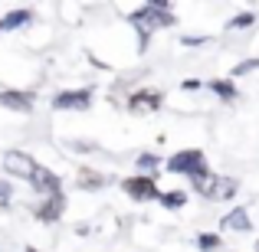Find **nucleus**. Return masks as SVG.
<instances>
[{
    "label": "nucleus",
    "instance_id": "nucleus-1",
    "mask_svg": "<svg viewBox=\"0 0 259 252\" xmlns=\"http://www.w3.org/2000/svg\"><path fill=\"white\" fill-rule=\"evenodd\" d=\"M128 20H132V23H135V30H138V43H141V49L148 46V36H151L154 30H164V26H174V23H177V20H174V13H171V7H167L164 0L145 4L141 10H135Z\"/></svg>",
    "mask_w": 259,
    "mask_h": 252
},
{
    "label": "nucleus",
    "instance_id": "nucleus-2",
    "mask_svg": "<svg viewBox=\"0 0 259 252\" xmlns=\"http://www.w3.org/2000/svg\"><path fill=\"white\" fill-rule=\"evenodd\" d=\"M167 170L171 174H187V177H197L207 170V161H203V151L190 147V151H177L167 158Z\"/></svg>",
    "mask_w": 259,
    "mask_h": 252
},
{
    "label": "nucleus",
    "instance_id": "nucleus-3",
    "mask_svg": "<svg viewBox=\"0 0 259 252\" xmlns=\"http://www.w3.org/2000/svg\"><path fill=\"white\" fill-rule=\"evenodd\" d=\"M121 190H125L132 200H138V203H145V200H158V183H154V177H145V174H138V177H128V180H121Z\"/></svg>",
    "mask_w": 259,
    "mask_h": 252
},
{
    "label": "nucleus",
    "instance_id": "nucleus-4",
    "mask_svg": "<svg viewBox=\"0 0 259 252\" xmlns=\"http://www.w3.org/2000/svg\"><path fill=\"white\" fill-rule=\"evenodd\" d=\"M92 105V88H69V92H59L53 98L56 112H85Z\"/></svg>",
    "mask_w": 259,
    "mask_h": 252
},
{
    "label": "nucleus",
    "instance_id": "nucleus-5",
    "mask_svg": "<svg viewBox=\"0 0 259 252\" xmlns=\"http://www.w3.org/2000/svg\"><path fill=\"white\" fill-rule=\"evenodd\" d=\"M36 161H33V154H23V151H7L4 158V170L10 177H23V180H30L33 174H36Z\"/></svg>",
    "mask_w": 259,
    "mask_h": 252
},
{
    "label": "nucleus",
    "instance_id": "nucleus-6",
    "mask_svg": "<svg viewBox=\"0 0 259 252\" xmlns=\"http://www.w3.org/2000/svg\"><path fill=\"white\" fill-rule=\"evenodd\" d=\"M161 102H164V95L154 92V88H141V92H135L132 98H128V112L132 115H151L161 108Z\"/></svg>",
    "mask_w": 259,
    "mask_h": 252
},
{
    "label": "nucleus",
    "instance_id": "nucleus-7",
    "mask_svg": "<svg viewBox=\"0 0 259 252\" xmlns=\"http://www.w3.org/2000/svg\"><path fill=\"white\" fill-rule=\"evenodd\" d=\"M30 187L36 190V193H43V196H53V193H63V183H59V177L53 174L50 167H36V174L30 177Z\"/></svg>",
    "mask_w": 259,
    "mask_h": 252
},
{
    "label": "nucleus",
    "instance_id": "nucleus-8",
    "mask_svg": "<svg viewBox=\"0 0 259 252\" xmlns=\"http://www.w3.org/2000/svg\"><path fill=\"white\" fill-rule=\"evenodd\" d=\"M63 213H66V193L43 196V203L36 207V220H39V223H56Z\"/></svg>",
    "mask_w": 259,
    "mask_h": 252
},
{
    "label": "nucleus",
    "instance_id": "nucleus-9",
    "mask_svg": "<svg viewBox=\"0 0 259 252\" xmlns=\"http://www.w3.org/2000/svg\"><path fill=\"white\" fill-rule=\"evenodd\" d=\"M0 108L10 112H33V92H20V88H4L0 92Z\"/></svg>",
    "mask_w": 259,
    "mask_h": 252
},
{
    "label": "nucleus",
    "instance_id": "nucleus-10",
    "mask_svg": "<svg viewBox=\"0 0 259 252\" xmlns=\"http://www.w3.org/2000/svg\"><path fill=\"white\" fill-rule=\"evenodd\" d=\"M220 229H223V233H249V229H253V223H249V210L246 207H233L220 220Z\"/></svg>",
    "mask_w": 259,
    "mask_h": 252
},
{
    "label": "nucleus",
    "instance_id": "nucleus-11",
    "mask_svg": "<svg viewBox=\"0 0 259 252\" xmlns=\"http://www.w3.org/2000/svg\"><path fill=\"white\" fill-rule=\"evenodd\" d=\"M236 193V180H230V177H217L213 187H210L207 200H230V196Z\"/></svg>",
    "mask_w": 259,
    "mask_h": 252
},
{
    "label": "nucleus",
    "instance_id": "nucleus-12",
    "mask_svg": "<svg viewBox=\"0 0 259 252\" xmlns=\"http://www.w3.org/2000/svg\"><path fill=\"white\" fill-rule=\"evenodd\" d=\"M30 20H33L30 10H13V13H7V17H0V33L4 30H20V26H26Z\"/></svg>",
    "mask_w": 259,
    "mask_h": 252
},
{
    "label": "nucleus",
    "instance_id": "nucleus-13",
    "mask_svg": "<svg viewBox=\"0 0 259 252\" xmlns=\"http://www.w3.org/2000/svg\"><path fill=\"white\" fill-rule=\"evenodd\" d=\"M207 88L217 95V98H223V102H233V98H236L233 79H213V82H207Z\"/></svg>",
    "mask_w": 259,
    "mask_h": 252
},
{
    "label": "nucleus",
    "instance_id": "nucleus-14",
    "mask_svg": "<svg viewBox=\"0 0 259 252\" xmlns=\"http://www.w3.org/2000/svg\"><path fill=\"white\" fill-rule=\"evenodd\" d=\"M105 183L108 180L102 174H95V170H82V174H79V187H82V190H102Z\"/></svg>",
    "mask_w": 259,
    "mask_h": 252
},
{
    "label": "nucleus",
    "instance_id": "nucleus-15",
    "mask_svg": "<svg viewBox=\"0 0 259 252\" xmlns=\"http://www.w3.org/2000/svg\"><path fill=\"white\" fill-rule=\"evenodd\" d=\"M158 200H161V207H167V210H181L184 203H187V193H184V190H167Z\"/></svg>",
    "mask_w": 259,
    "mask_h": 252
},
{
    "label": "nucleus",
    "instance_id": "nucleus-16",
    "mask_svg": "<svg viewBox=\"0 0 259 252\" xmlns=\"http://www.w3.org/2000/svg\"><path fill=\"white\" fill-rule=\"evenodd\" d=\"M138 167L145 170V177H154V170L161 167V158H158V154H141V158H138Z\"/></svg>",
    "mask_w": 259,
    "mask_h": 252
},
{
    "label": "nucleus",
    "instance_id": "nucleus-17",
    "mask_svg": "<svg viewBox=\"0 0 259 252\" xmlns=\"http://www.w3.org/2000/svg\"><path fill=\"white\" fill-rule=\"evenodd\" d=\"M253 23H256V17H253V13H240V17H233V20L227 23V30H249Z\"/></svg>",
    "mask_w": 259,
    "mask_h": 252
},
{
    "label": "nucleus",
    "instance_id": "nucleus-18",
    "mask_svg": "<svg viewBox=\"0 0 259 252\" xmlns=\"http://www.w3.org/2000/svg\"><path fill=\"white\" fill-rule=\"evenodd\" d=\"M197 249H203V252L220 249V236H197Z\"/></svg>",
    "mask_w": 259,
    "mask_h": 252
},
{
    "label": "nucleus",
    "instance_id": "nucleus-19",
    "mask_svg": "<svg viewBox=\"0 0 259 252\" xmlns=\"http://www.w3.org/2000/svg\"><path fill=\"white\" fill-rule=\"evenodd\" d=\"M259 69V59H246V63H240L230 76H246V72H256Z\"/></svg>",
    "mask_w": 259,
    "mask_h": 252
},
{
    "label": "nucleus",
    "instance_id": "nucleus-20",
    "mask_svg": "<svg viewBox=\"0 0 259 252\" xmlns=\"http://www.w3.org/2000/svg\"><path fill=\"white\" fill-rule=\"evenodd\" d=\"M7 203H10V183L0 180V207H7Z\"/></svg>",
    "mask_w": 259,
    "mask_h": 252
},
{
    "label": "nucleus",
    "instance_id": "nucleus-21",
    "mask_svg": "<svg viewBox=\"0 0 259 252\" xmlns=\"http://www.w3.org/2000/svg\"><path fill=\"white\" fill-rule=\"evenodd\" d=\"M207 43V36H184V46H200Z\"/></svg>",
    "mask_w": 259,
    "mask_h": 252
},
{
    "label": "nucleus",
    "instance_id": "nucleus-22",
    "mask_svg": "<svg viewBox=\"0 0 259 252\" xmlns=\"http://www.w3.org/2000/svg\"><path fill=\"white\" fill-rule=\"evenodd\" d=\"M184 88H187V92H194V88H200V79H187V82H184Z\"/></svg>",
    "mask_w": 259,
    "mask_h": 252
},
{
    "label": "nucleus",
    "instance_id": "nucleus-23",
    "mask_svg": "<svg viewBox=\"0 0 259 252\" xmlns=\"http://www.w3.org/2000/svg\"><path fill=\"white\" fill-rule=\"evenodd\" d=\"M26 252H39V249H33V246H26Z\"/></svg>",
    "mask_w": 259,
    "mask_h": 252
},
{
    "label": "nucleus",
    "instance_id": "nucleus-24",
    "mask_svg": "<svg viewBox=\"0 0 259 252\" xmlns=\"http://www.w3.org/2000/svg\"><path fill=\"white\" fill-rule=\"evenodd\" d=\"M256 252H259V239H256Z\"/></svg>",
    "mask_w": 259,
    "mask_h": 252
}]
</instances>
